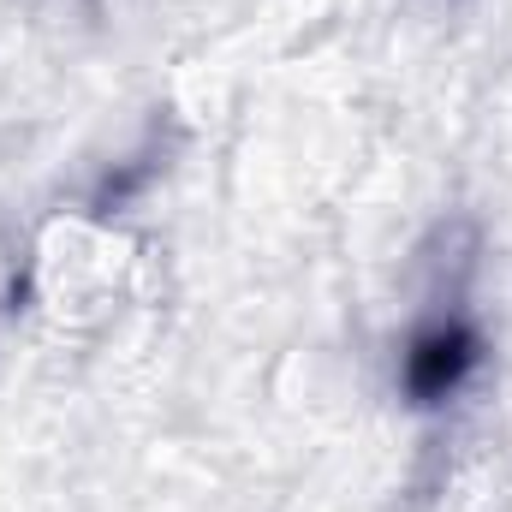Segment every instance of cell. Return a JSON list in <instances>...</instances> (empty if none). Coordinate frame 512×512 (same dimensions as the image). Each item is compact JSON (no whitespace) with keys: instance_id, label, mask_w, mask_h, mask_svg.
Listing matches in <instances>:
<instances>
[{"instance_id":"cell-1","label":"cell","mask_w":512,"mask_h":512,"mask_svg":"<svg viewBox=\"0 0 512 512\" xmlns=\"http://www.w3.org/2000/svg\"><path fill=\"white\" fill-rule=\"evenodd\" d=\"M471 364H477L471 328H465V322H435V328H423V334L411 340V352H405V387H411L423 405H435V399H447L453 387L471 376Z\"/></svg>"}]
</instances>
